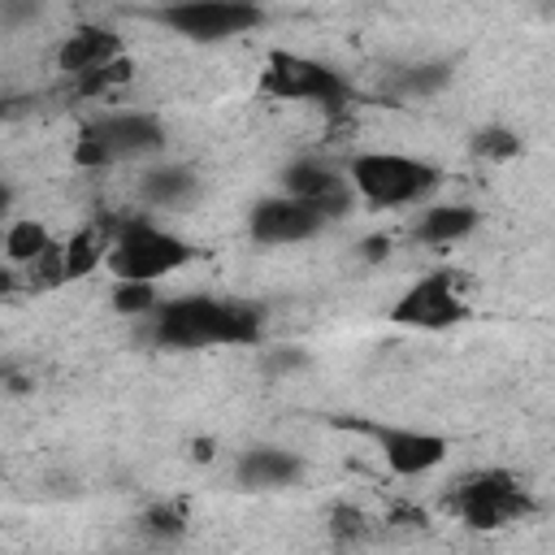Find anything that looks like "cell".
<instances>
[{"mask_svg":"<svg viewBox=\"0 0 555 555\" xmlns=\"http://www.w3.org/2000/svg\"><path fill=\"white\" fill-rule=\"evenodd\" d=\"M364 434L377 442L386 468L399 477H421L447 460V438L416 425H364Z\"/></svg>","mask_w":555,"mask_h":555,"instance_id":"obj_11","label":"cell"},{"mask_svg":"<svg viewBox=\"0 0 555 555\" xmlns=\"http://www.w3.org/2000/svg\"><path fill=\"white\" fill-rule=\"evenodd\" d=\"M347 182L369 208H403L438 186V169L403 152H360L347 160Z\"/></svg>","mask_w":555,"mask_h":555,"instance_id":"obj_3","label":"cell"},{"mask_svg":"<svg viewBox=\"0 0 555 555\" xmlns=\"http://www.w3.org/2000/svg\"><path fill=\"white\" fill-rule=\"evenodd\" d=\"M533 507V499L525 494V486L503 473V468H486L473 473L460 490H455V512L468 529H503L512 520H520Z\"/></svg>","mask_w":555,"mask_h":555,"instance_id":"obj_6","label":"cell"},{"mask_svg":"<svg viewBox=\"0 0 555 555\" xmlns=\"http://www.w3.org/2000/svg\"><path fill=\"white\" fill-rule=\"evenodd\" d=\"M121 82H130V61H126V56H113V61H104L100 69L74 78V87H78L82 95H108V91L121 87Z\"/></svg>","mask_w":555,"mask_h":555,"instance_id":"obj_18","label":"cell"},{"mask_svg":"<svg viewBox=\"0 0 555 555\" xmlns=\"http://www.w3.org/2000/svg\"><path fill=\"white\" fill-rule=\"evenodd\" d=\"M325 230V217L317 208H308L304 199L295 195H264L251 204L247 212V234L260 243V247H282V243H304L312 234Z\"/></svg>","mask_w":555,"mask_h":555,"instance_id":"obj_9","label":"cell"},{"mask_svg":"<svg viewBox=\"0 0 555 555\" xmlns=\"http://www.w3.org/2000/svg\"><path fill=\"white\" fill-rule=\"evenodd\" d=\"M143 525L160 538H178L186 529V512H182V503H156V507H147Z\"/></svg>","mask_w":555,"mask_h":555,"instance_id":"obj_21","label":"cell"},{"mask_svg":"<svg viewBox=\"0 0 555 555\" xmlns=\"http://www.w3.org/2000/svg\"><path fill=\"white\" fill-rule=\"evenodd\" d=\"M304 477V460L286 447H251L238 460V486L247 490H282Z\"/></svg>","mask_w":555,"mask_h":555,"instance_id":"obj_13","label":"cell"},{"mask_svg":"<svg viewBox=\"0 0 555 555\" xmlns=\"http://www.w3.org/2000/svg\"><path fill=\"white\" fill-rule=\"evenodd\" d=\"M104 260L117 282H156L191 260V243H182L178 234H169L165 225H156L147 217H126L113 230Z\"/></svg>","mask_w":555,"mask_h":555,"instance_id":"obj_4","label":"cell"},{"mask_svg":"<svg viewBox=\"0 0 555 555\" xmlns=\"http://www.w3.org/2000/svg\"><path fill=\"white\" fill-rule=\"evenodd\" d=\"M121 56V39L108 26H78L65 35V43L56 48V69L65 78H82L91 69H100L104 61Z\"/></svg>","mask_w":555,"mask_h":555,"instance_id":"obj_12","label":"cell"},{"mask_svg":"<svg viewBox=\"0 0 555 555\" xmlns=\"http://www.w3.org/2000/svg\"><path fill=\"white\" fill-rule=\"evenodd\" d=\"M160 147H165L160 117L156 113H143V108H126V113H104V117L87 121L78 130L74 160L87 165V169H108V165L156 156Z\"/></svg>","mask_w":555,"mask_h":555,"instance_id":"obj_2","label":"cell"},{"mask_svg":"<svg viewBox=\"0 0 555 555\" xmlns=\"http://www.w3.org/2000/svg\"><path fill=\"white\" fill-rule=\"evenodd\" d=\"M113 308L117 312H156L160 308V295H156V282H117L113 286Z\"/></svg>","mask_w":555,"mask_h":555,"instance_id":"obj_20","label":"cell"},{"mask_svg":"<svg viewBox=\"0 0 555 555\" xmlns=\"http://www.w3.org/2000/svg\"><path fill=\"white\" fill-rule=\"evenodd\" d=\"M364 529H369V525H364V516H360L356 507H334V533H338V538H343V533L356 538V533H364Z\"/></svg>","mask_w":555,"mask_h":555,"instance_id":"obj_22","label":"cell"},{"mask_svg":"<svg viewBox=\"0 0 555 555\" xmlns=\"http://www.w3.org/2000/svg\"><path fill=\"white\" fill-rule=\"evenodd\" d=\"M260 95L338 108L351 95V87H347V78L338 69H330V65H321L312 56H299L291 48H273L264 56V69H260Z\"/></svg>","mask_w":555,"mask_h":555,"instance_id":"obj_5","label":"cell"},{"mask_svg":"<svg viewBox=\"0 0 555 555\" xmlns=\"http://www.w3.org/2000/svg\"><path fill=\"white\" fill-rule=\"evenodd\" d=\"M264 312L243 299H217V295H182L156 308L152 338L169 351H195V347H243L260 343Z\"/></svg>","mask_w":555,"mask_h":555,"instance_id":"obj_1","label":"cell"},{"mask_svg":"<svg viewBox=\"0 0 555 555\" xmlns=\"http://www.w3.org/2000/svg\"><path fill=\"white\" fill-rule=\"evenodd\" d=\"M364 243H369V247H364V251H369V256H373V260H377V256H386V238H364Z\"/></svg>","mask_w":555,"mask_h":555,"instance_id":"obj_24","label":"cell"},{"mask_svg":"<svg viewBox=\"0 0 555 555\" xmlns=\"http://www.w3.org/2000/svg\"><path fill=\"white\" fill-rule=\"evenodd\" d=\"M195 195V173L186 165H160L143 173V199L156 208H178Z\"/></svg>","mask_w":555,"mask_h":555,"instance_id":"obj_16","label":"cell"},{"mask_svg":"<svg viewBox=\"0 0 555 555\" xmlns=\"http://www.w3.org/2000/svg\"><path fill=\"white\" fill-rule=\"evenodd\" d=\"M473 230H477V208H468V204H434L416 221V238L429 247H451V243L468 238Z\"/></svg>","mask_w":555,"mask_h":555,"instance_id":"obj_14","label":"cell"},{"mask_svg":"<svg viewBox=\"0 0 555 555\" xmlns=\"http://www.w3.org/2000/svg\"><path fill=\"white\" fill-rule=\"evenodd\" d=\"M9 208H13V191H9L4 182H0V221L9 217Z\"/></svg>","mask_w":555,"mask_h":555,"instance_id":"obj_23","label":"cell"},{"mask_svg":"<svg viewBox=\"0 0 555 555\" xmlns=\"http://www.w3.org/2000/svg\"><path fill=\"white\" fill-rule=\"evenodd\" d=\"M468 317V304L460 295V278L451 269H438L421 282H412L395 308H390V321L399 325H412V330H451Z\"/></svg>","mask_w":555,"mask_h":555,"instance_id":"obj_8","label":"cell"},{"mask_svg":"<svg viewBox=\"0 0 555 555\" xmlns=\"http://www.w3.org/2000/svg\"><path fill=\"white\" fill-rule=\"evenodd\" d=\"M520 152V139L507 130V126H486L473 134V156H486V160H512Z\"/></svg>","mask_w":555,"mask_h":555,"instance_id":"obj_19","label":"cell"},{"mask_svg":"<svg viewBox=\"0 0 555 555\" xmlns=\"http://www.w3.org/2000/svg\"><path fill=\"white\" fill-rule=\"evenodd\" d=\"M48 247H52V234H48L43 221L22 217V221H9V225H4V256H9L13 264H30V260L43 256Z\"/></svg>","mask_w":555,"mask_h":555,"instance_id":"obj_17","label":"cell"},{"mask_svg":"<svg viewBox=\"0 0 555 555\" xmlns=\"http://www.w3.org/2000/svg\"><path fill=\"white\" fill-rule=\"evenodd\" d=\"M113 230H117V225L91 221V225H82L69 243H61V269H65V278H87V273L108 256Z\"/></svg>","mask_w":555,"mask_h":555,"instance_id":"obj_15","label":"cell"},{"mask_svg":"<svg viewBox=\"0 0 555 555\" xmlns=\"http://www.w3.org/2000/svg\"><path fill=\"white\" fill-rule=\"evenodd\" d=\"M169 30L195 43H221L234 35H247L264 22V9L256 0H178L160 13Z\"/></svg>","mask_w":555,"mask_h":555,"instance_id":"obj_7","label":"cell"},{"mask_svg":"<svg viewBox=\"0 0 555 555\" xmlns=\"http://www.w3.org/2000/svg\"><path fill=\"white\" fill-rule=\"evenodd\" d=\"M282 191L295 195V199H304L308 208H317L325 221H338V217H347L356 208V191H351L347 173L330 169L325 160H308V156L295 160V165H286Z\"/></svg>","mask_w":555,"mask_h":555,"instance_id":"obj_10","label":"cell"}]
</instances>
